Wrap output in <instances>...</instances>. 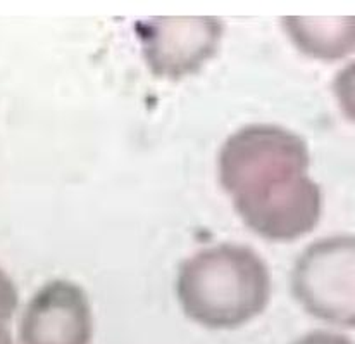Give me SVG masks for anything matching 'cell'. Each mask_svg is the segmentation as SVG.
Here are the masks:
<instances>
[{"label": "cell", "instance_id": "obj_9", "mask_svg": "<svg viewBox=\"0 0 355 344\" xmlns=\"http://www.w3.org/2000/svg\"><path fill=\"white\" fill-rule=\"evenodd\" d=\"M293 344H354V343L343 334H336V332H328V331H315V332H311V334L302 336V338Z\"/></svg>", "mask_w": 355, "mask_h": 344}, {"label": "cell", "instance_id": "obj_1", "mask_svg": "<svg viewBox=\"0 0 355 344\" xmlns=\"http://www.w3.org/2000/svg\"><path fill=\"white\" fill-rule=\"evenodd\" d=\"M307 142L297 133L254 123L223 144L219 183L241 222L259 237L292 243L312 232L322 213L321 187L307 175Z\"/></svg>", "mask_w": 355, "mask_h": 344}, {"label": "cell", "instance_id": "obj_2", "mask_svg": "<svg viewBox=\"0 0 355 344\" xmlns=\"http://www.w3.org/2000/svg\"><path fill=\"white\" fill-rule=\"evenodd\" d=\"M176 294L181 310L195 324L232 331L266 310L271 297V274L252 247L218 244L181 263Z\"/></svg>", "mask_w": 355, "mask_h": 344}, {"label": "cell", "instance_id": "obj_8", "mask_svg": "<svg viewBox=\"0 0 355 344\" xmlns=\"http://www.w3.org/2000/svg\"><path fill=\"white\" fill-rule=\"evenodd\" d=\"M19 294L10 277L3 270H0V344H14L7 324L12 318L17 308Z\"/></svg>", "mask_w": 355, "mask_h": 344}, {"label": "cell", "instance_id": "obj_4", "mask_svg": "<svg viewBox=\"0 0 355 344\" xmlns=\"http://www.w3.org/2000/svg\"><path fill=\"white\" fill-rule=\"evenodd\" d=\"M145 65L157 78L181 80L198 73L221 45L219 17H150L135 26Z\"/></svg>", "mask_w": 355, "mask_h": 344}, {"label": "cell", "instance_id": "obj_5", "mask_svg": "<svg viewBox=\"0 0 355 344\" xmlns=\"http://www.w3.org/2000/svg\"><path fill=\"white\" fill-rule=\"evenodd\" d=\"M90 300L78 284L52 280L30 300L21 318V344H90Z\"/></svg>", "mask_w": 355, "mask_h": 344}, {"label": "cell", "instance_id": "obj_6", "mask_svg": "<svg viewBox=\"0 0 355 344\" xmlns=\"http://www.w3.org/2000/svg\"><path fill=\"white\" fill-rule=\"evenodd\" d=\"M282 23L298 51L314 59L336 61L355 51V16H285Z\"/></svg>", "mask_w": 355, "mask_h": 344}, {"label": "cell", "instance_id": "obj_3", "mask_svg": "<svg viewBox=\"0 0 355 344\" xmlns=\"http://www.w3.org/2000/svg\"><path fill=\"white\" fill-rule=\"evenodd\" d=\"M292 293L318 320L355 329V237H324L305 247L293 267Z\"/></svg>", "mask_w": 355, "mask_h": 344}, {"label": "cell", "instance_id": "obj_7", "mask_svg": "<svg viewBox=\"0 0 355 344\" xmlns=\"http://www.w3.org/2000/svg\"><path fill=\"white\" fill-rule=\"evenodd\" d=\"M333 94L343 116L355 123V59L336 73L333 80Z\"/></svg>", "mask_w": 355, "mask_h": 344}]
</instances>
